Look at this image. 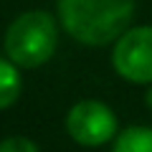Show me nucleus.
I'll use <instances>...</instances> for the list:
<instances>
[{
	"mask_svg": "<svg viewBox=\"0 0 152 152\" xmlns=\"http://www.w3.org/2000/svg\"><path fill=\"white\" fill-rule=\"evenodd\" d=\"M58 26L84 46L117 43L129 31L134 0H56Z\"/></svg>",
	"mask_w": 152,
	"mask_h": 152,
	"instance_id": "obj_1",
	"label": "nucleus"
},
{
	"mask_svg": "<svg viewBox=\"0 0 152 152\" xmlns=\"http://www.w3.org/2000/svg\"><path fill=\"white\" fill-rule=\"evenodd\" d=\"M58 46V20L48 10L20 13L8 26L3 48L8 61L18 69H38L43 66Z\"/></svg>",
	"mask_w": 152,
	"mask_h": 152,
	"instance_id": "obj_2",
	"label": "nucleus"
},
{
	"mask_svg": "<svg viewBox=\"0 0 152 152\" xmlns=\"http://www.w3.org/2000/svg\"><path fill=\"white\" fill-rule=\"evenodd\" d=\"M69 137L81 147H102L119 134V119L112 107L99 99H81L69 109L64 119Z\"/></svg>",
	"mask_w": 152,
	"mask_h": 152,
	"instance_id": "obj_3",
	"label": "nucleus"
},
{
	"mask_svg": "<svg viewBox=\"0 0 152 152\" xmlns=\"http://www.w3.org/2000/svg\"><path fill=\"white\" fill-rule=\"evenodd\" d=\"M112 66L124 81L152 86V26L129 28L112 48Z\"/></svg>",
	"mask_w": 152,
	"mask_h": 152,
	"instance_id": "obj_4",
	"label": "nucleus"
},
{
	"mask_svg": "<svg viewBox=\"0 0 152 152\" xmlns=\"http://www.w3.org/2000/svg\"><path fill=\"white\" fill-rule=\"evenodd\" d=\"M112 152H152V127L132 124L122 129L114 140Z\"/></svg>",
	"mask_w": 152,
	"mask_h": 152,
	"instance_id": "obj_5",
	"label": "nucleus"
},
{
	"mask_svg": "<svg viewBox=\"0 0 152 152\" xmlns=\"http://www.w3.org/2000/svg\"><path fill=\"white\" fill-rule=\"evenodd\" d=\"M23 89V79H20V69L13 61L0 56V112L18 102Z\"/></svg>",
	"mask_w": 152,
	"mask_h": 152,
	"instance_id": "obj_6",
	"label": "nucleus"
},
{
	"mask_svg": "<svg viewBox=\"0 0 152 152\" xmlns=\"http://www.w3.org/2000/svg\"><path fill=\"white\" fill-rule=\"evenodd\" d=\"M0 152H41V150H38V145L33 140L15 134V137H5L0 142Z\"/></svg>",
	"mask_w": 152,
	"mask_h": 152,
	"instance_id": "obj_7",
	"label": "nucleus"
},
{
	"mask_svg": "<svg viewBox=\"0 0 152 152\" xmlns=\"http://www.w3.org/2000/svg\"><path fill=\"white\" fill-rule=\"evenodd\" d=\"M145 104H147V107L152 109V86H150V89L145 91Z\"/></svg>",
	"mask_w": 152,
	"mask_h": 152,
	"instance_id": "obj_8",
	"label": "nucleus"
}]
</instances>
